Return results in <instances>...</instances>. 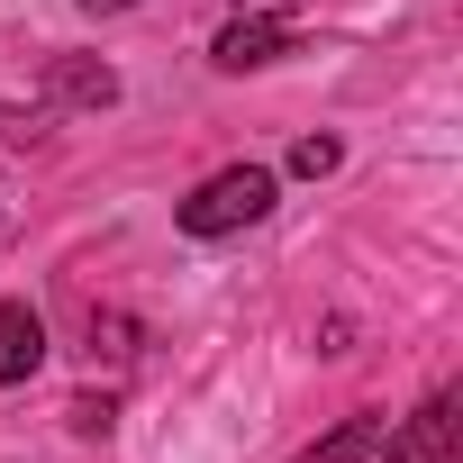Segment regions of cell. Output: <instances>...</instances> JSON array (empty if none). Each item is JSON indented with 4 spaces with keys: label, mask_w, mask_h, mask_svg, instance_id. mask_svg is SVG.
Wrapping results in <instances>:
<instances>
[{
    "label": "cell",
    "mask_w": 463,
    "mask_h": 463,
    "mask_svg": "<svg viewBox=\"0 0 463 463\" xmlns=\"http://www.w3.org/2000/svg\"><path fill=\"white\" fill-rule=\"evenodd\" d=\"M273 164H227V173H209L173 218H182V237H237V227H264L273 218Z\"/></svg>",
    "instance_id": "cell-1"
},
{
    "label": "cell",
    "mask_w": 463,
    "mask_h": 463,
    "mask_svg": "<svg viewBox=\"0 0 463 463\" xmlns=\"http://www.w3.org/2000/svg\"><path fill=\"white\" fill-rule=\"evenodd\" d=\"M73 427L82 436H109V400H73Z\"/></svg>",
    "instance_id": "cell-8"
},
{
    "label": "cell",
    "mask_w": 463,
    "mask_h": 463,
    "mask_svg": "<svg viewBox=\"0 0 463 463\" xmlns=\"http://www.w3.org/2000/svg\"><path fill=\"white\" fill-rule=\"evenodd\" d=\"M336 164H345V146H336V137H300V146H291V173H309V182H318V173H336Z\"/></svg>",
    "instance_id": "cell-7"
},
{
    "label": "cell",
    "mask_w": 463,
    "mask_h": 463,
    "mask_svg": "<svg viewBox=\"0 0 463 463\" xmlns=\"http://www.w3.org/2000/svg\"><path fill=\"white\" fill-rule=\"evenodd\" d=\"M37 364H46V318L28 300H0V391H19Z\"/></svg>",
    "instance_id": "cell-4"
},
{
    "label": "cell",
    "mask_w": 463,
    "mask_h": 463,
    "mask_svg": "<svg viewBox=\"0 0 463 463\" xmlns=\"http://www.w3.org/2000/svg\"><path fill=\"white\" fill-rule=\"evenodd\" d=\"M318 463H400V445L382 436V418H345V427L318 445Z\"/></svg>",
    "instance_id": "cell-6"
},
{
    "label": "cell",
    "mask_w": 463,
    "mask_h": 463,
    "mask_svg": "<svg viewBox=\"0 0 463 463\" xmlns=\"http://www.w3.org/2000/svg\"><path fill=\"white\" fill-rule=\"evenodd\" d=\"M73 10H91V19H118V10H146V0H73Z\"/></svg>",
    "instance_id": "cell-9"
},
{
    "label": "cell",
    "mask_w": 463,
    "mask_h": 463,
    "mask_svg": "<svg viewBox=\"0 0 463 463\" xmlns=\"http://www.w3.org/2000/svg\"><path fill=\"white\" fill-rule=\"evenodd\" d=\"M282 55H291V19H264V10H237L209 37V64L218 73H255V64H282Z\"/></svg>",
    "instance_id": "cell-2"
},
{
    "label": "cell",
    "mask_w": 463,
    "mask_h": 463,
    "mask_svg": "<svg viewBox=\"0 0 463 463\" xmlns=\"http://www.w3.org/2000/svg\"><path fill=\"white\" fill-rule=\"evenodd\" d=\"M400 445V463H454V400L436 391L418 418H409V436H391Z\"/></svg>",
    "instance_id": "cell-5"
},
{
    "label": "cell",
    "mask_w": 463,
    "mask_h": 463,
    "mask_svg": "<svg viewBox=\"0 0 463 463\" xmlns=\"http://www.w3.org/2000/svg\"><path fill=\"white\" fill-rule=\"evenodd\" d=\"M118 100V73L91 64V55H55L46 64V109H109Z\"/></svg>",
    "instance_id": "cell-3"
},
{
    "label": "cell",
    "mask_w": 463,
    "mask_h": 463,
    "mask_svg": "<svg viewBox=\"0 0 463 463\" xmlns=\"http://www.w3.org/2000/svg\"><path fill=\"white\" fill-rule=\"evenodd\" d=\"M237 10H264V19H291V10H300V0H237Z\"/></svg>",
    "instance_id": "cell-10"
}]
</instances>
